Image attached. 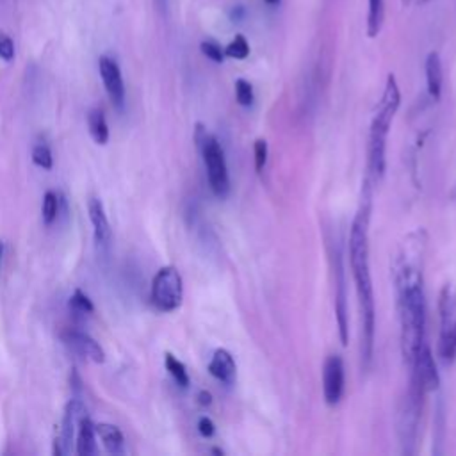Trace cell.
<instances>
[{
    "label": "cell",
    "mask_w": 456,
    "mask_h": 456,
    "mask_svg": "<svg viewBox=\"0 0 456 456\" xmlns=\"http://www.w3.org/2000/svg\"><path fill=\"white\" fill-rule=\"evenodd\" d=\"M422 230L411 233L394 264L401 354L408 367H411L419 349L424 346L426 331V296L422 285Z\"/></svg>",
    "instance_id": "obj_1"
},
{
    "label": "cell",
    "mask_w": 456,
    "mask_h": 456,
    "mask_svg": "<svg viewBox=\"0 0 456 456\" xmlns=\"http://www.w3.org/2000/svg\"><path fill=\"white\" fill-rule=\"evenodd\" d=\"M369 219H370V194L365 192V201H362L349 230V264L354 278L360 319H362L360 356H362L363 369L370 365L372 351H374V333H376V303H374V289H372L370 264H369Z\"/></svg>",
    "instance_id": "obj_2"
},
{
    "label": "cell",
    "mask_w": 456,
    "mask_h": 456,
    "mask_svg": "<svg viewBox=\"0 0 456 456\" xmlns=\"http://www.w3.org/2000/svg\"><path fill=\"white\" fill-rule=\"evenodd\" d=\"M401 105V91L397 86L395 77L390 73L385 82V89L381 100L378 103V110L370 123L369 132V169L374 176H383L385 173V150H387V137L394 121V116Z\"/></svg>",
    "instance_id": "obj_3"
},
{
    "label": "cell",
    "mask_w": 456,
    "mask_h": 456,
    "mask_svg": "<svg viewBox=\"0 0 456 456\" xmlns=\"http://www.w3.org/2000/svg\"><path fill=\"white\" fill-rule=\"evenodd\" d=\"M194 139L203 159L210 191L217 198H226L230 192V175H228V166H226L224 150L221 142L212 134H208L201 125L196 126Z\"/></svg>",
    "instance_id": "obj_4"
},
{
    "label": "cell",
    "mask_w": 456,
    "mask_h": 456,
    "mask_svg": "<svg viewBox=\"0 0 456 456\" xmlns=\"http://www.w3.org/2000/svg\"><path fill=\"white\" fill-rule=\"evenodd\" d=\"M440 314V335H438V356L444 365H452L456 360V287L444 285L438 297Z\"/></svg>",
    "instance_id": "obj_5"
},
{
    "label": "cell",
    "mask_w": 456,
    "mask_h": 456,
    "mask_svg": "<svg viewBox=\"0 0 456 456\" xmlns=\"http://www.w3.org/2000/svg\"><path fill=\"white\" fill-rule=\"evenodd\" d=\"M424 395L426 392L415 381H410L408 392L401 401V408L397 415V435H399V444L403 445L401 451L404 454H411L415 451V440H417Z\"/></svg>",
    "instance_id": "obj_6"
},
{
    "label": "cell",
    "mask_w": 456,
    "mask_h": 456,
    "mask_svg": "<svg viewBox=\"0 0 456 456\" xmlns=\"http://www.w3.org/2000/svg\"><path fill=\"white\" fill-rule=\"evenodd\" d=\"M150 299H151V305L164 314L173 312L182 305L183 283L176 267L164 265L155 273L151 280Z\"/></svg>",
    "instance_id": "obj_7"
},
{
    "label": "cell",
    "mask_w": 456,
    "mask_h": 456,
    "mask_svg": "<svg viewBox=\"0 0 456 456\" xmlns=\"http://www.w3.org/2000/svg\"><path fill=\"white\" fill-rule=\"evenodd\" d=\"M86 413H87L86 404L78 397H73L68 401V404L64 406L61 426L53 438V454L55 456H62V454H68L73 451V438L77 433V424H78L80 417H84Z\"/></svg>",
    "instance_id": "obj_8"
},
{
    "label": "cell",
    "mask_w": 456,
    "mask_h": 456,
    "mask_svg": "<svg viewBox=\"0 0 456 456\" xmlns=\"http://www.w3.org/2000/svg\"><path fill=\"white\" fill-rule=\"evenodd\" d=\"M346 369L338 354H330L322 365V394L330 406H335L344 394Z\"/></svg>",
    "instance_id": "obj_9"
},
{
    "label": "cell",
    "mask_w": 456,
    "mask_h": 456,
    "mask_svg": "<svg viewBox=\"0 0 456 456\" xmlns=\"http://www.w3.org/2000/svg\"><path fill=\"white\" fill-rule=\"evenodd\" d=\"M98 71L103 82V87L109 94V100L112 102V105L116 109H123L125 105V82H123V75L119 69V64L116 62V59L109 57V55H102L98 59Z\"/></svg>",
    "instance_id": "obj_10"
},
{
    "label": "cell",
    "mask_w": 456,
    "mask_h": 456,
    "mask_svg": "<svg viewBox=\"0 0 456 456\" xmlns=\"http://www.w3.org/2000/svg\"><path fill=\"white\" fill-rule=\"evenodd\" d=\"M411 381H415L426 394L435 392L440 385V376L429 346H422L411 363Z\"/></svg>",
    "instance_id": "obj_11"
},
{
    "label": "cell",
    "mask_w": 456,
    "mask_h": 456,
    "mask_svg": "<svg viewBox=\"0 0 456 456\" xmlns=\"http://www.w3.org/2000/svg\"><path fill=\"white\" fill-rule=\"evenodd\" d=\"M61 338L64 346H68L73 353L80 354L82 358L93 362V363H103L105 362V351L103 347L86 331L78 328H66L61 333Z\"/></svg>",
    "instance_id": "obj_12"
},
{
    "label": "cell",
    "mask_w": 456,
    "mask_h": 456,
    "mask_svg": "<svg viewBox=\"0 0 456 456\" xmlns=\"http://www.w3.org/2000/svg\"><path fill=\"white\" fill-rule=\"evenodd\" d=\"M87 212H89V221L93 224L94 244H96L98 251L105 253V251H109L110 242H112V230H110V223L105 214V207H103L102 200L91 198L87 203Z\"/></svg>",
    "instance_id": "obj_13"
},
{
    "label": "cell",
    "mask_w": 456,
    "mask_h": 456,
    "mask_svg": "<svg viewBox=\"0 0 456 456\" xmlns=\"http://www.w3.org/2000/svg\"><path fill=\"white\" fill-rule=\"evenodd\" d=\"M335 314L342 346L347 344V301H346V276L340 253L335 255Z\"/></svg>",
    "instance_id": "obj_14"
},
{
    "label": "cell",
    "mask_w": 456,
    "mask_h": 456,
    "mask_svg": "<svg viewBox=\"0 0 456 456\" xmlns=\"http://www.w3.org/2000/svg\"><path fill=\"white\" fill-rule=\"evenodd\" d=\"M208 372L216 379H219L226 385H232L237 378V365H235V360L230 354V351H226L223 347L216 349L210 362H208Z\"/></svg>",
    "instance_id": "obj_15"
},
{
    "label": "cell",
    "mask_w": 456,
    "mask_h": 456,
    "mask_svg": "<svg viewBox=\"0 0 456 456\" xmlns=\"http://www.w3.org/2000/svg\"><path fill=\"white\" fill-rule=\"evenodd\" d=\"M75 452L78 456H94L98 454L96 445V429L91 417L86 413L80 417L77 424V440H75Z\"/></svg>",
    "instance_id": "obj_16"
},
{
    "label": "cell",
    "mask_w": 456,
    "mask_h": 456,
    "mask_svg": "<svg viewBox=\"0 0 456 456\" xmlns=\"http://www.w3.org/2000/svg\"><path fill=\"white\" fill-rule=\"evenodd\" d=\"M424 71H426V86L429 96L436 102L440 100L442 94V82H444V69H442V61L438 52H429L424 62Z\"/></svg>",
    "instance_id": "obj_17"
},
{
    "label": "cell",
    "mask_w": 456,
    "mask_h": 456,
    "mask_svg": "<svg viewBox=\"0 0 456 456\" xmlns=\"http://www.w3.org/2000/svg\"><path fill=\"white\" fill-rule=\"evenodd\" d=\"M94 429H96V436L103 442V447L109 454L125 452V436L118 426L100 422V424H94Z\"/></svg>",
    "instance_id": "obj_18"
},
{
    "label": "cell",
    "mask_w": 456,
    "mask_h": 456,
    "mask_svg": "<svg viewBox=\"0 0 456 456\" xmlns=\"http://www.w3.org/2000/svg\"><path fill=\"white\" fill-rule=\"evenodd\" d=\"M87 128L96 144H100V146L107 144L109 125H107V119H105V114L102 109H91L87 112Z\"/></svg>",
    "instance_id": "obj_19"
},
{
    "label": "cell",
    "mask_w": 456,
    "mask_h": 456,
    "mask_svg": "<svg viewBox=\"0 0 456 456\" xmlns=\"http://www.w3.org/2000/svg\"><path fill=\"white\" fill-rule=\"evenodd\" d=\"M385 23V0H367V36L376 37Z\"/></svg>",
    "instance_id": "obj_20"
},
{
    "label": "cell",
    "mask_w": 456,
    "mask_h": 456,
    "mask_svg": "<svg viewBox=\"0 0 456 456\" xmlns=\"http://www.w3.org/2000/svg\"><path fill=\"white\" fill-rule=\"evenodd\" d=\"M61 194L55 191H46L43 194V203H41V217L45 226H52L59 216H61Z\"/></svg>",
    "instance_id": "obj_21"
},
{
    "label": "cell",
    "mask_w": 456,
    "mask_h": 456,
    "mask_svg": "<svg viewBox=\"0 0 456 456\" xmlns=\"http://www.w3.org/2000/svg\"><path fill=\"white\" fill-rule=\"evenodd\" d=\"M68 306L73 314L75 319H86L87 315L94 314V305L93 301L89 299V296L82 290V289H75L69 301H68Z\"/></svg>",
    "instance_id": "obj_22"
},
{
    "label": "cell",
    "mask_w": 456,
    "mask_h": 456,
    "mask_svg": "<svg viewBox=\"0 0 456 456\" xmlns=\"http://www.w3.org/2000/svg\"><path fill=\"white\" fill-rule=\"evenodd\" d=\"M164 365L167 369V372L171 374V378L175 379V383L180 387V388H187L191 379H189V374H187V369L185 365L171 353H166L164 356Z\"/></svg>",
    "instance_id": "obj_23"
},
{
    "label": "cell",
    "mask_w": 456,
    "mask_h": 456,
    "mask_svg": "<svg viewBox=\"0 0 456 456\" xmlns=\"http://www.w3.org/2000/svg\"><path fill=\"white\" fill-rule=\"evenodd\" d=\"M224 55L230 59L242 61L249 55V43L242 34H235V37L224 46Z\"/></svg>",
    "instance_id": "obj_24"
},
{
    "label": "cell",
    "mask_w": 456,
    "mask_h": 456,
    "mask_svg": "<svg viewBox=\"0 0 456 456\" xmlns=\"http://www.w3.org/2000/svg\"><path fill=\"white\" fill-rule=\"evenodd\" d=\"M32 162L37 167L46 169V171H50L53 167V155H52V150L48 148V144L39 142L32 148Z\"/></svg>",
    "instance_id": "obj_25"
},
{
    "label": "cell",
    "mask_w": 456,
    "mask_h": 456,
    "mask_svg": "<svg viewBox=\"0 0 456 456\" xmlns=\"http://www.w3.org/2000/svg\"><path fill=\"white\" fill-rule=\"evenodd\" d=\"M200 50H201V53L207 57V59H210L212 62H217V64H221L223 61H224V48L219 45V43H216L214 39H205V41H201L200 43Z\"/></svg>",
    "instance_id": "obj_26"
},
{
    "label": "cell",
    "mask_w": 456,
    "mask_h": 456,
    "mask_svg": "<svg viewBox=\"0 0 456 456\" xmlns=\"http://www.w3.org/2000/svg\"><path fill=\"white\" fill-rule=\"evenodd\" d=\"M235 98L242 107H249L253 103V100H255L253 86L246 78L235 80Z\"/></svg>",
    "instance_id": "obj_27"
},
{
    "label": "cell",
    "mask_w": 456,
    "mask_h": 456,
    "mask_svg": "<svg viewBox=\"0 0 456 456\" xmlns=\"http://www.w3.org/2000/svg\"><path fill=\"white\" fill-rule=\"evenodd\" d=\"M253 155H255V169H256V173H262L265 164H267V155H269L267 141L265 139H256L255 141Z\"/></svg>",
    "instance_id": "obj_28"
},
{
    "label": "cell",
    "mask_w": 456,
    "mask_h": 456,
    "mask_svg": "<svg viewBox=\"0 0 456 456\" xmlns=\"http://www.w3.org/2000/svg\"><path fill=\"white\" fill-rule=\"evenodd\" d=\"M0 59L5 62H11L14 59V41L4 32H0Z\"/></svg>",
    "instance_id": "obj_29"
},
{
    "label": "cell",
    "mask_w": 456,
    "mask_h": 456,
    "mask_svg": "<svg viewBox=\"0 0 456 456\" xmlns=\"http://www.w3.org/2000/svg\"><path fill=\"white\" fill-rule=\"evenodd\" d=\"M198 431H200L201 436L210 438V436L214 435V431H216V426H214L212 419H208V417H200V420H198Z\"/></svg>",
    "instance_id": "obj_30"
},
{
    "label": "cell",
    "mask_w": 456,
    "mask_h": 456,
    "mask_svg": "<svg viewBox=\"0 0 456 456\" xmlns=\"http://www.w3.org/2000/svg\"><path fill=\"white\" fill-rule=\"evenodd\" d=\"M198 403H200V404H203V406H208V404L212 403V395H210V392L201 390V392L198 394Z\"/></svg>",
    "instance_id": "obj_31"
},
{
    "label": "cell",
    "mask_w": 456,
    "mask_h": 456,
    "mask_svg": "<svg viewBox=\"0 0 456 456\" xmlns=\"http://www.w3.org/2000/svg\"><path fill=\"white\" fill-rule=\"evenodd\" d=\"M155 4L160 11H166V7H167V0H155Z\"/></svg>",
    "instance_id": "obj_32"
},
{
    "label": "cell",
    "mask_w": 456,
    "mask_h": 456,
    "mask_svg": "<svg viewBox=\"0 0 456 456\" xmlns=\"http://www.w3.org/2000/svg\"><path fill=\"white\" fill-rule=\"evenodd\" d=\"M4 248H5V244L0 240V264H2V258H4Z\"/></svg>",
    "instance_id": "obj_33"
},
{
    "label": "cell",
    "mask_w": 456,
    "mask_h": 456,
    "mask_svg": "<svg viewBox=\"0 0 456 456\" xmlns=\"http://www.w3.org/2000/svg\"><path fill=\"white\" fill-rule=\"evenodd\" d=\"M267 5H278L281 0H264Z\"/></svg>",
    "instance_id": "obj_34"
},
{
    "label": "cell",
    "mask_w": 456,
    "mask_h": 456,
    "mask_svg": "<svg viewBox=\"0 0 456 456\" xmlns=\"http://www.w3.org/2000/svg\"><path fill=\"white\" fill-rule=\"evenodd\" d=\"M401 2H403V5L406 7V5H410V2H411V0H401Z\"/></svg>",
    "instance_id": "obj_35"
},
{
    "label": "cell",
    "mask_w": 456,
    "mask_h": 456,
    "mask_svg": "<svg viewBox=\"0 0 456 456\" xmlns=\"http://www.w3.org/2000/svg\"><path fill=\"white\" fill-rule=\"evenodd\" d=\"M419 2H420V4H428L429 0H419Z\"/></svg>",
    "instance_id": "obj_36"
},
{
    "label": "cell",
    "mask_w": 456,
    "mask_h": 456,
    "mask_svg": "<svg viewBox=\"0 0 456 456\" xmlns=\"http://www.w3.org/2000/svg\"><path fill=\"white\" fill-rule=\"evenodd\" d=\"M452 198H456V189H454V192H452Z\"/></svg>",
    "instance_id": "obj_37"
}]
</instances>
